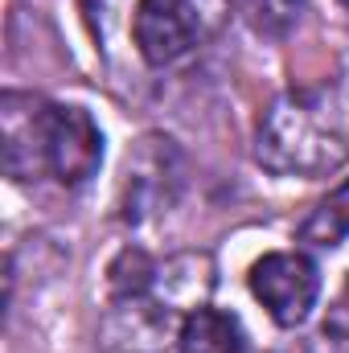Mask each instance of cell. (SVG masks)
Listing matches in <instances>:
<instances>
[{"mask_svg": "<svg viewBox=\"0 0 349 353\" xmlns=\"http://www.w3.org/2000/svg\"><path fill=\"white\" fill-rule=\"evenodd\" d=\"M235 4L243 21L263 37H283L300 21V8H304V0H235Z\"/></svg>", "mask_w": 349, "mask_h": 353, "instance_id": "8", "label": "cell"}, {"mask_svg": "<svg viewBox=\"0 0 349 353\" xmlns=\"http://www.w3.org/2000/svg\"><path fill=\"white\" fill-rule=\"evenodd\" d=\"M132 37L148 66H173L201 37V4L197 0H136Z\"/></svg>", "mask_w": 349, "mask_h": 353, "instance_id": "4", "label": "cell"}, {"mask_svg": "<svg viewBox=\"0 0 349 353\" xmlns=\"http://www.w3.org/2000/svg\"><path fill=\"white\" fill-rule=\"evenodd\" d=\"M346 157L341 132L325 103L308 90L275 99L259 119L255 161L275 176H321Z\"/></svg>", "mask_w": 349, "mask_h": 353, "instance_id": "2", "label": "cell"}, {"mask_svg": "<svg viewBox=\"0 0 349 353\" xmlns=\"http://www.w3.org/2000/svg\"><path fill=\"white\" fill-rule=\"evenodd\" d=\"M83 8H87L90 25H94V29H99V12H107V0H83Z\"/></svg>", "mask_w": 349, "mask_h": 353, "instance_id": "9", "label": "cell"}, {"mask_svg": "<svg viewBox=\"0 0 349 353\" xmlns=\"http://www.w3.org/2000/svg\"><path fill=\"white\" fill-rule=\"evenodd\" d=\"M17 94H4V165L17 181L50 173L58 185L79 189L103 165V132L83 107L33 103L17 111Z\"/></svg>", "mask_w": 349, "mask_h": 353, "instance_id": "1", "label": "cell"}, {"mask_svg": "<svg viewBox=\"0 0 349 353\" xmlns=\"http://www.w3.org/2000/svg\"><path fill=\"white\" fill-rule=\"evenodd\" d=\"M243 353H259V350H251V345H247V350H243Z\"/></svg>", "mask_w": 349, "mask_h": 353, "instance_id": "10", "label": "cell"}, {"mask_svg": "<svg viewBox=\"0 0 349 353\" xmlns=\"http://www.w3.org/2000/svg\"><path fill=\"white\" fill-rule=\"evenodd\" d=\"M247 337L243 325L230 312L218 308H193L185 312V321L177 325V353H243Z\"/></svg>", "mask_w": 349, "mask_h": 353, "instance_id": "6", "label": "cell"}, {"mask_svg": "<svg viewBox=\"0 0 349 353\" xmlns=\"http://www.w3.org/2000/svg\"><path fill=\"white\" fill-rule=\"evenodd\" d=\"M255 300L271 312L275 325L296 329L308 321V312L317 308L321 296V271L304 251H271L247 275Z\"/></svg>", "mask_w": 349, "mask_h": 353, "instance_id": "3", "label": "cell"}, {"mask_svg": "<svg viewBox=\"0 0 349 353\" xmlns=\"http://www.w3.org/2000/svg\"><path fill=\"white\" fill-rule=\"evenodd\" d=\"M346 234H349V176L329 197H321V205L304 218L300 243H308V247H337Z\"/></svg>", "mask_w": 349, "mask_h": 353, "instance_id": "7", "label": "cell"}, {"mask_svg": "<svg viewBox=\"0 0 349 353\" xmlns=\"http://www.w3.org/2000/svg\"><path fill=\"white\" fill-rule=\"evenodd\" d=\"M177 189V148L173 140L148 136L140 140L136 157H128V181H123V218L144 222L148 214L165 210Z\"/></svg>", "mask_w": 349, "mask_h": 353, "instance_id": "5", "label": "cell"}]
</instances>
